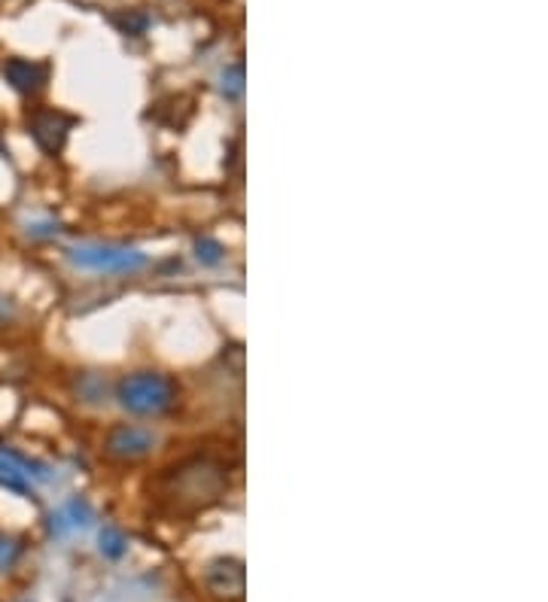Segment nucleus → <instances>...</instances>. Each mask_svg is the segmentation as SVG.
Wrapping results in <instances>:
<instances>
[{
  "mask_svg": "<svg viewBox=\"0 0 548 602\" xmlns=\"http://www.w3.org/2000/svg\"><path fill=\"white\" fill-rule=\"evenodd\" d=\"M113 399L120 402L122 411H128L135 417H165L167 411L177 407L180 387L165 372L140 368V372L120 377Z\"/></svg>",
  "mask_w": 548,
  "mask_h": 602,
  "instance_id": "obj_1",
  "label": "nucleus"
},
{
  "mask_svg": "<svg viewBox=\"0 0 548 602\" xmlns=\"http://www.w3.org/2000/svg\"><path fill=\"white\" fill-rule=\"evenodd\" d=\"M167 497H174L177 505L189 509H204L226 490V468L213 463L211 456H192L183 460L180 466L171 468L167 475Z\"/></svg>",
  "mask_w": 548,
  "mask_h": 602,
  "instance_id": "obj_2",
  "label": "nucleus"
},
{
  "mask_svg": "<svg viewBox=\"0 0 548 602\" xmlns=\"http://www.w3.org/2000/svg\"><path fill=\"white\" fill-rule=\"evenodd\" d=\"M67 262L79 268V272H95V274H137L140 268H147V253H140L135 247H125V243H101V241H86L74 243L67 250Z\"/></svg>",
  "mask_w": 548,
  "mask_h": 602,
  "instance_id": "obj_3",
  "label": "nucleus"
},
{
  "mask_svg": "<svg viewBox=\"0 0 548 602\" xmlns=\"http://www.w3.org/2000/svg\"><path fill=\"white\" fill-rule=\"evenodd\" d=\"M159 444V436L150 426L140 423H116L107 429L104 441H101V453L113 463H140L147 460Z\"/></svg>",
  "mask_w": 548,
  "mask_h": 602,
  "instance_id": "obj_4",
  "label": "nucleus"
},
{
  "mask_svg": "<svg viewBox=\"0 0 548 602\" xmlns=\"http://www.w3.org/2000/svg\"><path fill=\"white\" fill-rule=\"evenodd\" d=\"M71 128H74V116L61 113V110H49V106H40L28 116V135L30 140L46 152V155H59L71 137Z\"/></svg>",
  "mask_w": 548,
  "mask_h": 602,
  "instance_id": "obj_5",
  "label": "nucleus"
},
{
  "mask_svg": "<svg viewBox=\"0 0 548 602\" xmlns=\"http://www.w3.org/2000/svg\"><path fill=\"white\" fill-rule=\"evenodd\" d=\"M0 74H3L7 86H10L15 95H22V98H30V95H37V91L46 89V79H49V67H46L43 61L18 59V55H15V59L3 61Z\"/></svg>",
  "mask_w": 548,
  "mask_h": 602,
  "instance_id": "obj_6",
  "label": "nucleus"
},
{
  "mask_svg": "<svg viewBox=\"0 0 548 602\" xmlns=\"http://www.w3.org/2000/svg\"><path fill=\"white\" fill-rule=\"evenodd\" d=\"M91 521H95V512H91L89 502L83 497H71L64 499L59 509L49 514V532H52L55 539H67V536H74V532L89 529Z\"/></svg>",
  "mask_w": 548,
  "mask_h": 602,
  "instance_id": "obj_7",
  "label": "nucleus"
},
{
  "mask_svg": "<svg viewBox=\"0 0 548 602\" xmlns=\"http://www.w3.org/2000/svg\"><path fill=\"white\" fill-rule=\"evenodd\" d=\"M208 588L220 597H238L244 590V566L238 560H216L208 566Z\"/></svg>",
  "mask_w": 548,
  "mask_h": 602,
  "instance_id": "obj_8",
  "label": "nucleus"
},
{
  "mask_svg": "<svg viewBox=\"0 0 548 602\" xmlns=\"http://www.w3.org/2000/svg\"><path fill=\"white\" fill-rule=\"evenodd\" d=\"M0 490H10L18 497L30 493V475L3 451H0Z\"/></svg>",
  "mask_w": 548,
  "mask_h": 602,
  "instance_id": "obj_9",
  "label": "nucleus"
},
{
  "mask_svg": "<svg viewBox=\"0 0 548 602\" xmlns=\"http://www.w3.org/2000/svg\"><path fill=\"white\" fill-rule=\"evenodd\" d=\"M98 551L104 554L107 560H122L128 554V536L122 532L120 527H101L98 532Z\"/></svg>",
  "mask_w": 548,
  "mask_h": 602,
  "instance_id": "obj_10",
  "label": "nucleus"
},
{
  "mask_svg": "<svg viewBox=\"0 0 548 602\" xmlns=\"http://www.w3.org/2000/svg\"><path fill=\"white\" fill-rule=\"evenodd\" d=\"M76 396H79V402L101 405V402H107V380L95 372H83L76 377Z\"/></svg>",
  "mask_w": 548,
  "mask_h": 602,
  "instance_id": "obj_11",
  "label": "nucleus"
},
{
  "mask_svg": "<svg viewBox=\"0 0 548 602\" xmlns=\"http://www.w3.org/2000/svg\"><path fill=\"white\" fill-rule=\"evenodd\" d=\"M196 259L204 268H216L226 259V247L216 238H211V235H201V238H196Z\"/></svg>",
  "mask_w": 548,
  "mask_h": 602,
  "instance_id": "obj_12",
  "label": "nucleus"
},
{
  "mask_svg": "<svg viewBox=\"0 0 548 602\" xmlns=\"http://www.w3.org/2000/svg\"><path fill=\"white\" fill-rule=\"evenodd\" d=\"M18 560H22V542L10 532H0V575L10 573Z\"/></svg>",
  "mask_w": 548,
  "mask_h": 602,
  "instance_id": "obj_13",
  "label": "nucleus"
},
{
  "mask_svg": "<svg viewBox=\"0 0 548 602\" xmlns=\"http://www.w3.org/2000/svg\"><path fill=\"white\" fill-rule=\"evenodd\" d=\"M220 89L226 95L228 101H238L244 95V67L241 64H232L223 71V83H220Z\"/></svg>",
  "mask_w": 548,
  "mask_h": 602,
  "instance_id": "obj_14",
  "label": "nucleus"
},
{
  "mask_svg": "<svg viewBox=\"0 0 548 602\" xmlns=\"http://www.w3.org/2000/svg\"><path fill=\"white\" fill-rule=\"evenodd\" d=\"M15 319V301L7 299V296H0V326H7V323H13Z\"/></svg>",
  "mask_w": 548,
  "mask_h": 602,
  "instance_id": "obj_15",
  "label": "nucleus"
}]
</instances>
